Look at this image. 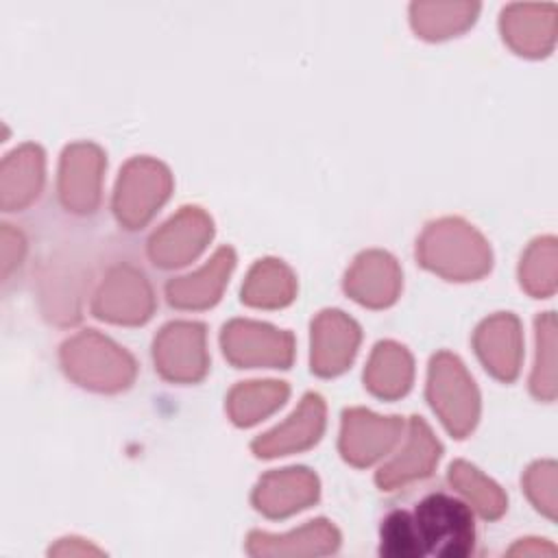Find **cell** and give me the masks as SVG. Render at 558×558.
Listing matches in <instances>:
<instances>
[{
	"label": "cell",
	"mask_w": 558,
	"mask_h": 558,
	"mask_svg": "<svg viewBox=\"0 0 558 558\" xmlns=\"http://www.w3.org/2000/svg\"><path fill=\"white\" fill-rule=\"evenodd\" d=\"M220 344L225 357L238 368H290L294 357V340L288 331L253 320H231L225 325Z\"/></svg>",
	"instance_id": "5"
},
{
	"label": "cell",
	"mask_w": 558,
	"mask_h": 558,
	"mask_svg": "<svg viewBox=\"0 0 558 558\" xmlns=\"http://www.w3.org/2000/svg\"><path fill=\"white\" fill-rule=\"evenodd\" d=\"M153 292L142 272L133 268H116L94 299V316L122 325L146 323L153 314Z\"/></svg>",
	"instance_id": "10"
},
{
	"label": "cell",
	"mask_w": 558,
	"mask_h": 558,
	"mask_svg": "<svg viewBox=\"0 0 558 558\" xmlns=\"http://www.w3.org/2000/svg\"><path fill=\"white\" fill-rule=\"evenodd\" d=\"M340 545L338 530L325 521L316 519L307 525L290 532L286 536H272L266 532H251L246 551L251 556H316V554H331Z\"/></svg>",
	"instance_id": "19"
},
{
	"label": "cell",
	"mask_w": 558,
	"mask_h": 558,
	"mask_svg": "<svg viewBox=\"0 0 558 558\" xmlns=\"http://www.w3.org/2000/svg\"><path fill=\"white\" fill-rule=\"evenodd\" d=\"M105 168L102 153L92 144H74L63 150L59 198L68 211L92 214L98 207V183Z\"/></svg>",
	"instance_id": "12"
},
{
	"label": "cell",
	"mask_w": 558,
	"mask_h": 558,
	"mask_svg": "<svg viewBox=\"0 0 558 558\" xmlns=\"http://www.w3.org/2000/svg\"><path fill=\"white\" fill-rule=\"evenodd\" d=\"M325 427V403L320 395L307 392L299 410L279 427L266 432L251 442L257 458H275L307 449L318 442Z\"/></svg>",
	"instance_id": "14"
},
{
	"label": "cell",
	"mask_w": 558,
	"mask_h": 558,
	"mask_svg": "<svg viewBox=\"0 0 558 558\" xmlns=\"http://www.w3.org/2000/svg\"><path fill=\"white\" fill-rule=\"evenodd\" d=\"M318 499V480L310 469L292 466L264 475L253 490V506L270 519L288 517Z\"/></svg>",
	"instance_id": "13"
},
{
	"label": "cell",
	"mask_w": 558,
	"mask_h": 558,
	"mask_svg": "<svg viewBox=\"0 0 558 558\" xmlns=\"http://www.w3.org/2000/svg\"><path fill=\"white\" fill-rule=\"evenodd\" d=\"M294 277L279 259H259L244 286L242 303L253 307H283L294 299Z\"/></svg>",
	"instance_id": "22"
},
{
	"label": "cell",
	"mask_w": 558,
	"mask_h": 558,
	"mask_svg": "<svg viewBox=\"0 0 558 558\" xmlns=\"http://www.w3.org/2000/svg\"><path fill=\"white\" fill-rule=\"evenodd\" d=\"M401 272L397 262L381 251L362 253L344 277V290L351 299L368 307H386L397 301Z\"/></svg>",
	"instance_id": "16"
},
{
	"label": "cell",
	"mask_w": 558,
	"mask_h": 558,
	"mask_svg": "<svg viewBox=\"0 0 558 558\" xmlns=\"http://www.w3.org/2000/svg\"><path fill=\"white\" fill-rule=\"evenodd\" d=\"M172 187V179L166 166L159 161L137 157L131 159L120 172L113 211L120 225L126 229H142L153 214L163 205Z\"/></svg>",
	"instance_id": "4"
},
{
	"label": "cell",
	"mask_w": 558,
	"mask_h": 558,
	"mask_svg": "<svg viewBox=\"0 0 558 558\" xmlns=\"http://www.w3.org/2000/svg\"><path fill=\"white\" fill-rule=\"evenodd\" d=\"M129 357L131 355L126 351H122L118 344L96 331H83L76 338L65 340L61 347V364L65 373L72 375L74 371L94 364L76 379V384L100 392H116L131 386L135 373L102 366V362H122Z\"/></svg>",
	"instance_id": "6"
},
{
	"label": "cell",
	"mask_w": 558,
	"mask_h": 558,
	"mask_svg": "<svg viewBox=\"0 0 558 558\" xmlns=\"http://www.w3.org/2000/svg\"><path fill=\"white\" fill-rule=\"evenodd\" d=\"M155 368L161 377L181 384H194L207 373L205 327L201 323H170L153 344Z\"/></svg>",
	"instance_id": "7"
},
{
	"label": "cell",
	"mask_w": 558,
	"mask_h": 558,
	"mask_svg": "<svg viewBox=\"0 0 558 558\" xmlns=\"http://www.w3.org/2000/svg\"><path fill=\"white\" fill-rule=\"evenodd\" d=\"M364 386L381 399L403 397L412 386V357L395 342H379L364 371Z\"/></svg>",
	"instance_id": "21"
},
{
	"label": "cell",
	"mask_w": 558,
	"mask_h": 558,
	"mask_svg": "<svg viewBox=\"0 0 558 558\" xmlns=\"http://www.w3.org/2000/svg\"><path fill=\"white\" fill-rule=\"evenodd\" d=\"M427 399L451 436L464 438L475 427L480 416V395L475 381L456 355L440 351L432 357Z\"/></svg>",
	"instance_id": "3"
},
{
	"label": "cell",
	"mask_w": 558,
	"mask_h": 558,
	"mask_svg": "<svg viewBox=\"0 0 558 558\" xmlns=\"http://www.w3.org/2000/svg\"><path fill=\"white\" fill-rule=\"evenodd\" d=\"M440 453H442V447L432 436L425 421L418 416H412L410 434L403 451H399L397 458H392L386 466L377 471L375 482L381 490H395L397 486H403L408 482L423 480L432 475Z\"/></svg>",
	"instance_id": "15"
},
{
	"label": "cell",
	"mask_w": 558,
	"mask_h": 558,
	"mask_svg": "<svg viewBox=\"0 0 558 558\" xmlns=\"http://www.w3.org/2000/svg\"><path fill=\"white\" fill-rule=\"evenodd\" d=\"M379 554L386 558H421L412 514L405 510H392L379 527Z\"/></svg>",
	"instance_id": "25"
},
{
	"label": "cell",
	"mask_w": 558,
	"mask_h": 558,
	"mask_svg": "<svg viewBox=\"0 0 558 558\" xmlns=\"http://www.w3.org/2000/svg\"><path fill=\"white\" fill-rule=\"evenodd\" d=\"M360 344V327L340 310H327L312 323V373L333 377L349 368Z\"/></svg>",
	"instance_id": "11"
},
{
	"label": "cell",
	"mask_w": 558,
	"mask_h": 558,
	"mask_svg": "<svg viewBox=\"0 0 558 558\" xmlns=\"http://www.w3.org/2000/svg\"><path fill=\"white\" fill-rule=\"evenodd\" d=\"M288 386L283 381H246L231 390L227 408L231 421L240 427L255 425L272 410L281 408L288 399Z\"/></svg>",
	"instance_id": "23"
},
{
	"label": "cell",
	"mask_w": 558,
	"mask_h": 558,
	"mask_svg": "<svg viewBox=\"0 0 558 558\" xmlns=\"http://www.w3.org/2000/svg\"><path fill=\"white\" fill-rule=\"evenodd\" d=\"M421 266L451 281H469L490 270L486 240L460 218L432 222L416 244Z\"/></svg>",
	"instance_id": "1"
},
{
	"label": "cell",
	"mask_w": 558,
	"mask_h": 558,
	"mask_svg": "<svg viewBox=\"0 0 558 558\" xmlns=\"http://www.w3.org/2000/svg\"><path fill=\"white\" fill-rule=\"evenodd\" d=\"M449 482L456 486L484 519H499L506 510V497L497 484L484 477L475 466L464 460H456L449 466Z\"/></svg>",
	"instance_id": "24"
},
{
	"label": "cell",
	"mask_w": 558,
	"mask_h": 558,
	"mask_svg": "<svg viewBox=\"0 0 558 558\" xmlns=\"http://www.w3.org/2000/svg\"><path fill=\"white\" fill-rule=\"evenodd\" d=\"M412 523L421 556L464 558L475 547L471 506L447 493L425 495L412 512Z\"/></svg>",
	"instance_id": "2"
},
{
	"label": "cell",
	"mask_w": 558,
	"mask_h": 558,
	"mask_svg": "<svg viewBox=\"0 0 558 558\" xmlns=\"http://www.w3.org/2000/svg\"><path fill=\"white\" fill-rule=\"evenodd\" d=\"M403 423L399 416H375L368 410H344L340 453L353 466H368L377 458L386 456L397 442Z\"/></svg>",
	"instance_id": "9"
},
{
	"label": "cell",
	"mask_w": 558,
	"mask_h": 558,
	"mask_svg": "<svg viewBox=\"0 0 558 558\" xmlns=\"http://www.w3.org/2000/svg\"><path fill=\"white\" fill-rule=\"evenodd\" d=\"M475 351L486 371L501 381H512L519 373L521 336L519 320L512 314H497L486 318L475 331Z\"/></svg>",
	"instance_id": "18"
},
{
	"label": "cell",
	"mask_w": 558,
	"mask_h": 558,
	"mask_svg": "<svg viewBox=\"0 0 558 558\" xmlns=\"http://www.w3.org/2000/svg\"><path fill=\"white\" fill-rule=\"evenodd\" d=\"M235 266V253L231 246H220L211 262L194 275L177 277L166 283V296L172 307L179 310H205L211 307L227 283L229 272Z\"/></svg>",
	"instance_id": "17"
},
{
	"label": "cell",
	"mask_w": 558,
	"mask_h": 558,
	"mask_svg": "<svg viewBox=\"0 0 558 558\" xmlns=\"http://www.w3.org/2000/svg\"><path fill=\"white\" fill-rule=\"evenodd\" d=\"M44 183V153L26 144L13 150L2 163V207L15 211L37 198Z\"/></svg>",
	"instance_id": "20"
},
{
	"label": "cell",
	"mask_w": 558,
	"mask_h": 558,
	"mask_svg": "<svg viewBox=\"0 0 558 558\" xmlns=\"http://www.w3.org/2000/svg\"><path fill=\"white\" fill-rule=\"evenodd\" d=\"M214 227L198 207H181L148 240V257L159 268H174L192 262L211 240Z\"/></svg>",
	"instance_id": "8"
}]
</instances>
